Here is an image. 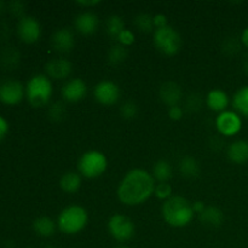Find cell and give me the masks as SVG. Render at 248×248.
<instances>
[{"label":"cell","mask_w":248,"mask_h":248,"mask_svg":"<svg viewBox=\"0 0 248 248\" xmlns=\"http://www.w3.org/2000/svg\"><path fill=\"white\" fill-rule=\"evenodd\" d=\"M155 179L143 169H133L124 176L118 186V198L124 205L138 206L145 202L155 190Z\"/></svg>","instance_id":"1"},{"label":"cell","mask_w":248,"mask_h":248,"mask_svg":"<svg viewBox=\"0 0 248 248\" xmlns=\"http://www.w3.org/2000/svg\"><path fill=\"white\" fill-rule=\"evenodd\" d=\"M161 213L165 222L173 228L186 227L190 224L195 216L193 203L179 195H173L165 201L161 207Z\"/></svg>","instance_id":"2"},{"label":"cell","mask_w":248,"mask_h":248,"mask_svg":"<svg viewBox=\"0 0 248 248\" xmlns=\"http://www.w3.org/2000/svg\"><path fill=\"white\" fill-rule=\"evenodd\" d=\"M53 94L52 81L46 74H35L26 85V98L35 108L45 107Z\"/></svg>","instance_id":"3"},{"label":"cell","mask_w":248,"mask_h":248,"mask_svg":"<svg viewBox=\"0 0 248 248\" xmlns=\"http://www.w3.org/2000/svg\"><path fill=\"white\" fill-rule=\"evenodd\" d=\"M89 222V215L84 207L72 205L61 211L57 218V227L63 234L75 235L85 229Z\"/></svg>","instance_id":"4"},{"label":"cell","mask_w":248,"mask_h":248,"mask_svg":"<svg viewBox=\"0 0 248 248\" xmlns=\"http://www.w3.org/2000/svg\"><path fill=\"white\" fill-rule=\"evenodd\" d=\"M107 167H108L107 156L98 150H89L84 153L78 162L80 174L89 179L101 177L106 172Z\"/></svg>","instance_id":"5"},{"label":"cell","mask_w":248,"mask_h":248,"mask_svg":"<svg viewBox=\"0 0 248 248\" xmlns=\"http://www.w3.org/2000/svg\"><path fill=\"white\" fill-rule=\"evenodd\" d=\"M153 41L155 47L166 56H174L182 47L181 34L170 26L155 29Z\"/></svg>","instance_id":"6"},{"label":"cell","mask_w":248,"mask_h":248,"mask_svg":"<svg viewBox=\"0 0 248 248\" xmlns=\"http://www.w3.org/2000/svg\"><path fill=\"white\" fill-rule=\"evenodd\" d=\"M108 229L111 237L119 242H126L135 235V224L125 215L115 213L108 222Z\"/></svg>","instance_id":"7"},{"label":"cell","mask_w":248,"mask_h":248,"mask_svg":"<svg viewBox=\"0 0 248 248\" xmlns=\"http://www.w3.org/2000/svg\"><path fill=\"white\" fill-rule=\"evenodd\" d=\"M26 97V86L18 80H5L0 82V102L7 106H15Z\"/></svg>","instance_id":"8"},{"label":"cell","mask_w":248,"mask_h":248,"mask_svg":"<svg viewBox=\"0 0 248 248\" xmlns=\"http://www.w3.org/2000/svg\"><path fill=\"white\" fill-rule=\"evenodd\" d=\"M216 126H217L218 132L222 136H227V137L235 136L242 128L241 116L236 111L225 110L218 114L216 119Z\"/></svg>","instance_id":"9"},{"label":"cell","mask_w":248,"mask_h":248,"mask_svg":"<svg viewBox=\"0 0 248 248\" xmlns=\"http://www.w3.org/2000/svg\"><path fill=\"white\" fill-rule=\"evenodd\" d=\"M17 34L26 44H34L40 39L41 26L33 16H23L17 24Z\"/></svg>","instance_id":"10"},{"label":"cell","mask_w":248,"mask_h":248,"mask_svg":"<svg viewBox=\"0 0 248 248\" xmlns=\"http://www.w3.org/2000/svg\"><path fill=\"white\" fill-rule=\"evenodd\" d=\"M93 96L96 101L103 106H114L120 98V89L115 82L104 80L94 86Z\"/></svg>","instance_id":"11"},{"label":"cell","mask_w":248,"mask_h":248,"mask_svg":"<svg viewBox=\"0 0 248 248\" xmlns=\"http://www.w3.org/2000/svg\"><path fill=\"white\" fill-rule=\"evenodd\" d=\"M86 93L87 85L80 78H74V79L68 80L62 87L63 98L67 102H70V103H75V102H79L81 99H84Z\"/></svg>","instance_id":"12"},{"label":"cell","mask_w":248,"mask_h":248,"mask_svg":"<svg viewBox=\"0 0 248 248\" xmlns=\"http://www.w3.org/2000/svg\"><path fill=\"white\" fill-rule=\"evenodd\" d=\"M51 45L53 50L60 53L70 52L75 45V36L72 29L60 28L56 31L51 38Z\"/></svg>","instance_id":"13"},{"label":"cell","mask_w":248,"mask_h":248,"mask_svg":"<svg viewBox=\"0 0 248 248\" xmlns=\"http://www.w3.org/2000/svg\"><path fill=\"white\" fill-rule=\"evenodd\" d=\"M46 75L50 79L63 80L72 74V63L67 58H52L45 65Z\"/></svg>","instance_id":"14"},{"label":"cell","mask_w":248,"mask_h":248,"mask_svg":"<svg viewBox=\"0 0 248 248\" xmlns=\"http://www.w3.org/2000/svg\"><path fill=\"white\" fill-rule=\"evenodd\" d=\"M99 19L94 12L84 11L78 15L74 19L75 29L82 35H92L98 29Z\"/></svg>","instance_id":"15"},{"label":"cell","mask_w":248,"mask_h":248,"mask_svg":"<svg viewBox=\"0 0 248 248\" xmlns=\"http://www.w3.org/2000/svg\"><path fill=\"white\" fill-rule=\"evenodd\" d=\"M159 96L161 101L169 108H171L173 106H178L179 101L182 99V89L177 82L167 81L160 87Z\"/></svg>","instance_id":"16"},{"label":"cell","mask_w":248,"mask_h":248,"mask_svg":"<svg viewBox=\"0 0 248 248\" xmlns=\"http://www.w3.org/2000/svg\"><path fill=\"white\" fill-rule=\"evenodd\" d=\"M206 104L211 110L223 113L227 110L228 106H229V96L227 94V92L220 89L211 90L206 97Z\"/></svg>","instance_id":"17"},{"label":"cell","mask_w":248,"mask_h":248,"mask_svg":"<svg viewBox=\"0 0 248 248\" xmlns=\"http://www.w3.org/2000/svg\"><path fill=\"white\" fill-rule=\"evenodd\" d=\"M228 157L234 164H246L248 161V140H240L232 143L228 148Z\"/></svg>","instance_id":"18"},{"label":"cell","mask_w":248,"mask_h":248,"mask_svg":"<svg viewBox=\"0 0 248 248\" xmlns=\"http://www.w3.org/2000/svg\"><path fill=\"white\" fill-rule=\"evenodd\" d=\"M199 219H200V222L203 225L216 228L223 224V222H224V213L218 207L210 206V207H206L203 212L199 215Z\"/></svg>","instance_id":"19"},{"label":"cell","mask_w":248,"mask_h":248,"mask_svg":"<svg viewBox=\"0 0 248 248\" xmlns=\"http://www.w3.org/2000/svg\"><path fill=\"white\" fill-rule=\"evenodd\" d=\"M60 186L67 194H75L77 191H79L80 186H81V177H80V173L74 171L65 172L61 177Z\"/></svg>","instance_id":"20"},{"label":"cell","mask_w":248,"mask_h":248,"mask_svg":"<svg viewBox=\"0 0 248 248\" xmlns=\"http://www.w3.org/2000/svg\"><path fill=\"white\" fill-rule=\"evenodd\" d=\"M56 228H57V223L50 217H39L34 220L33 223V229L39 236L41 237H50L55 234Z\"/></svg>","instance_id":"21"},{"label":"cell","mask_w":248,"mask_h":248,"mask_svg":"<svg viewBox=\"0 0 248 248\" xmlns=\"http://www.w3.org/2000/svg\"><path fill=\"white\" fill-rule=\"evenodd\" d=\"M179 172L186 178H195L200 173V165L193 156H184L179 162Z\"/></svg>","instance_id":"22"},{"label":"cell","mask_w":248,"mask_h":248,"mask_svg":"<svg viewBox=\"0 0 248 248\" xmlns=\"http://www.w3.org/2000/svg\"><path fill=\"white\" fill-rule=\"evenodd\" d=\"M232 106L239 115L248 118V85L237 90L232 97Z\"/></svg>","instance_id":"23"},{"label":"cell","mask_w":248,"mask_h":248,"mask_svg":"<svg viewBox=\"0 0 248 248\" xmlns=\"http://www.w3.org/2000/svg\"><path fill=\"white\" fill-rule=\"evenodd\" d=\"M153 177L159 183H167L172 177V166L166 160H159L153 167Z\"/></svg>","instance_id":"24"},{"label":"cell","mask_w":248,"mask_h":248,"mask_svg":"<svg viewBox=\"0 0 248 248\" xmlns=\"http://www.w3.org/2000/svg\"><path fill=\"white\" fill-rule=\"evenodd\" d=\"M124 29H125V22H124L123 17L119 15H111L108 17L106 22V31L110 38L118 39Z\"/></svg>","instance_id":"25"},{"label":"cell","mask_w":248,"mask_h":248,"mask_svg":"<svg viewBox=\"0 0 248 248\" xmlns=\"http://www.w3.org/2000/svg\"><path fill=\"white\" fill-rule=\"evenodd\" d=\"M127 56L128 52L125 46L120 45V44L113 45L110 47V50L108 51V63L110 65H113V67H118V65L123 64L125 62Z\"/></svg>","instance_id":"26"},{"label":"cell","mask_w":248,"mask_h":248,"mask_svg":"<svg viewBox=\"0 0 248 248\" xmlns=\"http://www.w3.org/2000/svg\"><path fill=\"white\" fill-rule=\"evenodd\" d=\"M136 28L142 33H149L154 29V17L150 16L149 14H138L133 19Z\"/></svg>","instance_id":"27"},{"label":"cell","mask_w":248,"mask_h":248,"mask_svg":"<svg viewBox=\"0 0 248 248\" xmlns=\"http://www.w3.org/2000/svg\"><path fill=\"white\" fill-rule=\"evenodd\" d=\"M241 40H239L235 36H230V38H227L224 41H223L222 48L224 51V53L229 56H234L236 55L237 52L241 48Z\"/></svg>","instance_id":"28"},{"label":"cell","mask_w":248,"mask_h":248,"mask_svg":"<svg viewBox=\"0 0 248 248\" xmlns=\"http://www.w3.org/2000/svg\"><path fill=\"white\" fill-rule=\"evenodd\" d=\"M67 109L62 102H56L48 108V118L52 121H61L64 119Z\"/></svg>","instance_id":"29"},{"label":"cell","mask_w":248,"mask_h":248,"mask_svg":"<svg viewBox=\"0 0 248 248\" xmlns=\"http://www.w3.org/2000/svg\"><path fill=\"white\" fill-rule=\"evenodd\" d=\"M120 114L126 120H132V119H135L138 115L137 104L132 101H126L120 107Z\"/></svg>","instance_id":"30"},{"label":"cell","mask_w":248,"mask_h":248,"mask_svg":"<svg viewBox=\"0 0 248 248\" xmlns=\"http://www.w3.org/2000/svg\"><path fill=\"white\" fill-rule=\"evenodd\" d=\"M172 194H173V189L172 186H170V183H157L155 186V190H154V195L156 196L157 199L160 200H169L170 198H172Z\"/></svg>","instance_id":"31"},{"label":"cell","mask_w":248,"mask_h":248,"mask_svg":"<svg viewBox=\"0 0 248 248\" xmlns=\"http://www.w3.org/2000/svg\"><path fill=\"white\" fill-rule=\"evenodd\" d=\"M118 40L119 43H120V45L127 47V46H131L133 43H135V34H133L132 31L125 28L123 31H121L120 35L118 36Z\"/></svg>","instance_id":"32"},{"label":"cell","mask_w":248,"mask_h":248,"mask_svg":"<svg viewBox=\"0 0 248 248\" xmlns=\"http://www.w3.org/2000/svg\"><path fill=\"white\" fill-rule=\"evenodd\" d=\"M201 104H202V102H201V98L199 94L194 93V94H190L189 96V98L186 99V108L188 109L189 111H198L199 109L201 108Z\"/></svg>","instance_id":"33"},{"label":"cell","mask_w":248,"mask_h":248,"mask_svg":"<svg viewBox=\"0 0 248 248\" xmlns=\"http://www.w3.org/2000/svg\"><path fill=\"white\" fill-rule=\"evenodd\" d=\"M5 64H7L9 67H12V65H16L19 61V55L16 50L14 48H10L6 53L4 55V58H2Z\"/></svg>","instance_id":"34"},{"label":"cell","mask_w":248,"mask_h":248,"mask_svg":"<svg viewBox=\"0 0 248 248\" xmlns=\"http://www.w3.org/2000/svg\"><path fill=\"white\" fill-rule=\"evenodd\" d=\"M169 116L173 121L181 120L183 118V109H182V107L178 104V106H173L169 108Z\"/></svg>","instance_id":"35"},{"label":"cell","mask_w":248,"mask_h":248,"mask_svg":"<svg viewBox=\"0 0 248 248\" xmlns=\"http://www.w3.org/2000/svg\"><path fill=\"white\" fill-rule=\"evenodd\" d=\"M10 10H11L12 14L16 15V16H22L24 12V4L21 1H12L11 4H10Z\"/></svg>","instance_id":"36"},{"label":"cell","mask_w":248,"mask_h":248,"mask_svg":"<svg viewBox=\"0 0 248 248\" xmlns=\"http://www.w3.org/2000/svg\"><path fill=\"white\" fill-rule=\"evenodd\" d=\"M167 17L165 16L164 14H157L154 16V27L155 29L164 28V27H167Z\"/></svg>","instance_id":"37"},{"label":"cell","mask_w":248,"mask_h":248,"mask_svg":"<svg viewBox=\"0 0 248 248\" xmlns=\"http://www.w3.org/2000/svg\"><path fill=\"white\" fill-rule=\"evenodd\" d=\"M9 131V123L4 116H0V137L4 138Z\"/></svg>","instance_id":"38"},{"label":"cell","mask_w":248,"mask_h":248,"mask_svg":"<svg viewBox=\"0 0 248 248\" xmlns=\"http://www.w3.org/2000/svg\"><path fill=\"white\" fill-rule=\"evenodd\" d=\"M78 5H80V6H84V7H92V6H97L98 4H101V1L99 0H80V1H77Z\"/></svg>","instance_id":"39"},{"label":"cell","mask_w":248,"mask_h":248,"mask_svg":"<svg viewBox=\"0 0 248 248\" xmlns=\"http://www.w3.org/2000/svg\"><path fill=\"white\" fill-rule=\"evenodd\" d=\"M205 208H206V206L202 201H195V202H193V210H194V212L198 213V215L202 213Z\"/></svg>","instance_id":"40"},{"label":"cell","mask_w":248,"mask_h":248,"mask_svg":"<svg viewBox=\"0 0 248 248\" xmlns=\"http://www.w3.org/2000/svg\"><path fill=\"white\" fill-rule=\"evenodd\" d=\"M240 40H241L242 45L246 46V47L248 48V27H247V28L244 29V31H242Z\"/></svg>","instance_id":"41"},{"label":"cell","mask_w":248,"mask_h":248,"mask_svg":"<svg viewBox=\"0 0 248 248\" xmlns=\"http://www.w3.org/2000/svg\"><path fill=\"white\" fill-rule=\"evenodd\" d=\"M245 70H246V73L248 74V55L246 56V60H245Z\"/></svg>","instance_id":"42"},{"label":"cell","mask_w":248,"mask_h":248,"mask_svg":"<svg viewBox=\"0 0 248 248\" xmlns=\"http://www.w3.org/2000/svg\"><path fill=\"white\" fill-rule=\"evenodd\" d=\"M4 6H5V4L1 1V0H0V12H1L2 10H4Z\"/></svg>","instance_id":"43"},{"label":"cell","mask_w":248,"mask_h":248,"mask_svg":"<svg viewBox=\"0 0 248 248\" xmlns=\"http://www.w3.org/2000/svg\"><path fill=\"white\" fill-rule=\"evenodd\" d=\"M115 248H128V247L125 246V245H120V246H116Z\"/></svg>","instance_id":"44"},{"label":"cell","mask_w":248,"mask_h":248,"mask_svg":"<svg viewBox=\"0 0 248 248\" xmlns=\"http://www.w3.org/2000/svg\"><path fill=\"white\" fill-rule=\"evenodd\" d=\"M46 248H56V247L55 246H47Z\"/></svg>","instance_id":"45"},{"label":"cell","mask_w":248,"mask_h":248,"mask_svg":"<svg viewBox=\"0 0 248 248\" xmlns=\"http://www.w3.org/2000/svg\"><path fill=\"white\" fill-rule=\"evenodd\" d=\"M1 140H2V138H1V137H0V142H1Z\"/></svg>","instance_id":"46"},{"label":"cell","mask_w":248,"mask_h":248,"mask_svg":"<svg viewBox=\"0 0 248 248\" xmlns=\"http://www.w3.org/2000/svg\"><path fill=\"white\" fill-rule=\"evenodd\" d=\"M27 248H31V247H27Z\"/></svg>","instance_id":"47"}]
</instances>
